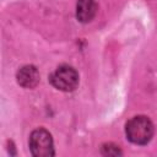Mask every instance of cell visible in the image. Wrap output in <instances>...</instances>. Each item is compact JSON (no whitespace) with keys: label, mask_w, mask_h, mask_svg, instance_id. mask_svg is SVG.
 <instances>
[{"label":"cell","mask_w":157,"mask_h":157,"mask_svg":"<svg viewBox=\"0 0 157 157\" xmlns=\"http://www.w3.org/2000/svg\"><path fill=\"white\" fill-rule=\"evenodd\" d=\"M50 83L60 91H74L78 85L77 71L69 65H60L49 77Z\"/></svg>","instance_id":"obj_2"},{"label":"cell","mask_w":157,"mask_h":157,"mask_svg":"<svg viewBox=\"0 0 157 157\" xmlns=\"http://www.w3.org/2000/svg\"><path fill=\"white\" fill-rule=\"evenodd\" d=\"M125 131L132 144L146 145L153 136V124L147 117L137 115L126 123Z\"/></svg>","instance_id":"obj_1"},{"label":"cell","mask_w":157,"mask_h":157,"mask_svg":"<svg viewBox=\"0 0 157 157\" xmlns=\"http://www.w3.org/2000/svg\"><path fill=\"white\" fill-rule=\"evenodd\" d=\"M17 82L25 88H33L39 82V72L36 66L26 65L17 71Z\"/></svg>","instance_id":"obj_4"},{"label":"cell","mask_w":157,"mask_h":157,"mask_svg":"<svg viewBox=\"0 0 157 157\" xmlns=\"http://www.w3.org/2000/svg\"><path fill=\"white\" fill-rule=\"evenodd\" d=\"M102 153L104 155V156H109V155H112V156H118V155H121V151L119 150V147L118 146H115V145H113V144H108V145H104L103 147H102Z\"/></svg>","instance_id":"obj_6"},{"label":"cell","mask_w":157,"mask_h":157,"mask_svg":"<svg viewBox=\"0 0 157 157\" xmlns=\"http://www.w3.org/2000/svg\"><path fill=\"white\" fill-rule=\"evenodd\" d=\"M97 12V4L94 0H78L76 5V16L77 20L82 23L90 22L93 20Z\"/></svg>","instance_id":"obj_5"},{"label":"cell","mask_w":157,"mask_h":157,"mask_svg":"<svg viewBox=\"0 0 157 157\" xmlns=\"http://www.w3.org/2000/svg\"><path fill=\"white\" fill-rule=\"evenodd\" d=\"M29 148L36 157H50L54 156L53 139L49 131L45 129H37L32 131L29 136Z\"/></svg>","instance_id":"obj_3"}]
</instances>
